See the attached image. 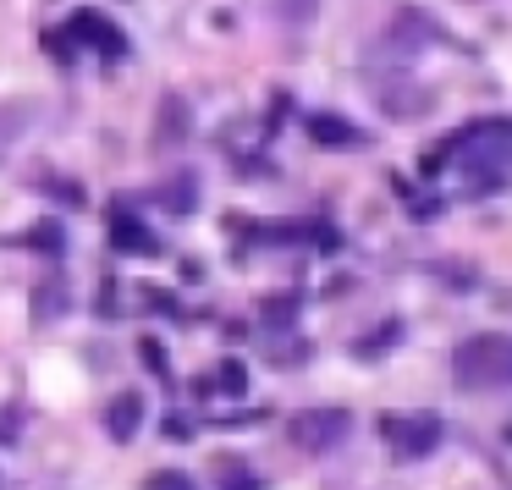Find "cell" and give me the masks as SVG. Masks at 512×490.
Returning a JSON list of instances; mask_svg holds the SVG:
<instances>
[{
  "mask_svg": "<svg viewBox=\"0 0 512 490\" xmlns=\"http://www.w3.org/2000/svg\"><path fill=\"white\" fill-rule=\"evenodd\" d=\"M452 375L468 391H512V336L485 331L452 353Z\"/></svg>",
  "mask_w": 512,
  "mask_h": 490,
  "instance_id": "obj_1",
  "label": "cell"
},
{
  "mask_svg": "<svg viewBox=\"0 0 512 490\" xmlns=\"http://www.w3.org/2000/svg\"><path fill=\"white\" fill-rule=\"evenodd\" d=\"M457 166L479 171V177H501L512 166V122H474L446 144Z\"/></svg>",
  "mask_w": 512,
  "mask_h": 490,
  "instance_id": "obj_2",
  "label": "cell"
},
{
  "mask_svg": "<svg viewBox=\"0 0 512 490\" xmlns=\"http://www.w3.org/2000/svg\"><path fill=\"white\" fill-rule=\"evenodd\" d=\"M287 435H292L298 452H336V446L353 435V413H342V408H303V413H292Z\"/></svg>",
  "mask_w": 512,
  "mask_h": 490,
  "instance_id": "obj_3",
  "label": "cell"
},
{
  "mask_svg": "<svg viewBox=\"0 0 512 490\" xmlns=\"http://www.w3.org/2000/svg\"><path fill=\"white\" fill-rule=\"evenodd\" d=\"M67 39H78L83 50H94V56H105V61H122L127 56V34L105 12H72Z\"/></svg>",
  "mask_w": 512,
  "mask_h": 490,
  "instance_id": "obj_4",
  "label": "cell"
},
{
  "mask_svg": "<svg viewBox=\"0 0 512 490\" xmlns=\"http://www.w3.org/2000/svg\"><path fill=\"white\" fill-rule=\"evenodd\" d=\"M397 457H430L441 446V419L435 413H413V419H386L380 424Z\"/></svg>",
  "mask_w": 512,
  "mask_h": 490,
  "instance_id": "obj_5",
  "label": "cell"
},
{
  "mask_svg": "<svg viewBox=\"0 0 512 490\" xmlns=\"http://www.w3.org/2000/svg\"><path fill=\"white\" fill-rule=\"evenodd\" d=\"M105 419H111V435H116V441H133L138 419H144V397H138V391H127V397H116Z\"/></svg>",
  "mask_w": 512,
  "mask_h": 490,
  "instance_id": "obj_6",
  "label": "cell"
},
{
  "mask_svg": "<svg viewBox=\"0 0 512 490\" xmlns=\"http://www.w3.org/2000/svg\"><path fill=\"white\" fill-rule=\"evenodd\" d=\"M309 133H314V144H331V149L358 144L353 122H342V116H314V122H309Z\"/></svg>",
  "mask_w": 512,
  "mask_h": 490,
  "instance_id": "obj_7",
  "label": "cell"
},
{
  "mask_svg": "<svg viewBox=\"0 0 512 490\" xmlns=\"http://www.w3.org/2000/svg\"><path fill=\"white\" fill-rule=\"evenodd\" d=\"M144 490H199L188 474H177V468H160V474H149V485Z\"/></svg>",
  "mask_w": 512,
  "mask_h": 490,
  "instance_id": "obj_8",
  "label": "cell"
},
{
  "mask_svg": "<svg viewBox=\"0 0 512 490\" xmlns=\"http://www.w3.org/2000/svg\"><path fill=\"white\" fill-rule=\"evenodd\" d=\"M276 12L287 17V23H309V17L320 12V0H276Z\"/></svg>",
  "mask_w": 512,
  "mask_h": 490,
  "instance_id": "obj_9",
  "label": "cell"
},
{
  "mask_svg": "<svg viewBox=\"0 0 512 490\" xmlns=\"http://www.w3.org/2000/svg\"><path fill=\"white\" fill-rule=\"evenodd\" d=\"M17 138H23V111H6L0 105V149H12Z\"/></svg>",
  "mask_w": 512,
  "mask_h": 490,
  "instance_id": "obj_10",
  "label": "cell"
},
{
  "mask_svg": "<svg viewBox=\"0 0 512 490\" xmlns=\"http://www.w3.org/2000/svg\"><path fill=\"white\" fill-rule=\"evenodd\" d=\"M116 243H127V248H155V237L138 232V226H127V215H116Z\"/></svg>",
  "mask_w": 512,
  "mask_h": 490,
  "instance_id": "obj_11",
  "label": "cell"
}]
</instances>
